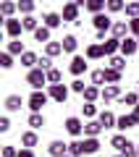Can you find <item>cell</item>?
I'll return each instance as SVG.
<instances>
[{"mask_svg":"<svg viewBox=\"0 0 139 157\" xmlns=\"http://www.w3.org/2000/svg\"><path fill=\"white\" fill-rule=\"evenodd\" d=\"M102 126H100V121H87V123H84V139H100V134H102Z\"/></svg>","mask_w":139,"mask_h":157,"instance_id":"30bf717a","label":"cell"},{"mask_svg":"<svg viewBox=\"0 0 139 157\" xmlns=\"http://www.w3.org/2000/svg\"><path fill=\"white\" fill-rule=\"evenodd\" d=\"M47 102H50V94H47V92H32L29 100H26V107L32 113H42V107L47 105Z\"/></svg>","mask_w":139,"mask_h":157,"instance_id":"7a4b0ae2","label":"cell"},{"mask_svg":"<svg viewBox=\"0 0 139 157\" xmlns=\"http://www.w3.org/2000/svg\"><path fill=\"white\" fill-rule=\"evenodd\" d=\"M89 84L97 86V89H102V84H105V68H97V71L89 73Z\"/></svg>","mask_w":139,"mask_h":157,"instance_id":"83f0119b","label":"cell"},{"mask_svg":"<svg viewBox=\"0 0 139 157\" xmlns=\"http://www.w3.org/2000/svg\"><path fill=\"white\" fill-rule=\"evenodd\" d=\"M37 68H42L45 73H47V71H53V68H55V66H53V58H47V55H39V63H37Z\"/></svg>","mask_w":139,"mask_h":157,"instance_id":"7bdbcfd3","label":"cell"},{"mask_svg":"<svg viewBox=\"0 0 139 157\" xmlns=\"http://www.w3.org/2000/svg\"><path fill=\"white\" fill-rule=\"evenodd\" d=\"M131 115L137 118V123H139V105H137V107H134V110H131Z\"/></svg>","mask_w":139,"mask_h":157,"instance_id":"f907efd6","label":"cell"},{"mask_svg":"<svg viewBox=\"0 0 139 157\" xmlns=\"http://www.w3.org/2000/svg\"><path fill=\"white\" fill-rule=\"evenodd\" d=\"M105 68H113V71H126V58L123 55H113V58H108V66Z\"/></svg>","mask_w":139,"mask_h":157,"instance_id":"4316f807","label":"cell"},{"mask_svg":"<svg viewBox=\"0 0 139 157\" xmlns=\"http://www.w3.org/2000/svg\"><path fill=\"white\" fill-rule=\"evenodd\" d=\"M137 52H139V39L137 37L121 39V55L123 58H131V55H137Z\"/></svg>","mask_w":139,"mask_h":157,"instance_id":"9c48e42d","label":"cell"},{"mask_svg":"<svg viewBox=\"0 0 139 157\" xmlns=\"http://www.w3.org/2000/svg\"><path fill=\"white\" fill-rule=\"evenodd\" d=\"M137 94H139V84H137Z\"/></svg>","mask_w":139,"mask_h":157,"instance_id":"db71d44e","label":"cell"},{"mask_svg":"<svg viewBox=\"0 0 139 157\" xmlns=\"http://www.w3.org/2000/svg\"><path fill=\"white\" fill-rule=\"evenodd\" d=\"M129 141H131V139H129L126 134H113V136H110V147L118 152V155H121V152L129 147Z\"/></svg>","mask_w":139,"mask_h":157,"instance_id":"ac0fdd59","label":"cell"},{"mask_svg":"<svg viewBox=\"0 0 139 157\" xmlns=\"http://www.w3.org/2000/svg\"><path fill=\"white\" fill-rule=\"evenodd\" d=\"M6 52H11V55L13 58H21L24 55V52H26V47H24V42H21V39H8V42H6Z\"/></svg>","mask_w":139,"mask_h":157,"instance_id":"d6986e66","label":"cell"},{"mask_svg":"<svg viewBox=\"0 0 139 157\" xmlns=\"http://www.w3.org/2000/svg\"><path fill=\"white\" fill-rule=\"evenodd\" d=\"M79 11H81V8H79L76 3H66V6H63V11H61V16H63V21L76 24V21H79Z\"/></svg>","mask_w":139,"mask_h":157,"instance_id":"4fadbf2b","label":"cell"},{"mask_svg":"<svg viewBox=\"0 0 139 157\" xmlns=\"http://www.w3.org/2000/svg\"><path fill=\"white\" fill-rule=\"evenodd\" d=\"M68 155H71V157H84V139L68 141Z\"/></svg>","mask_w":139,"mask_h":157,"instance_id":"f1b7e54d","label":"cell"},{"mask_svg":"<svg viewBox=\"0 0 139 157\" xmlns=\"http://www.w3.org/2000/svg\"><path fill=\"white\" fill-rule=\"evenodd\" d=\"M129 32H131V37H137V39H139V18L129 21Z\"/></svg>","mask_w":139,"mask_h":157,"instance_id":"c3c4849f","label":"cell"},{"mask_svg":"<svg viewBox=\"0 0 139 157\" xmlns=\"http://www.w3.org/2000/svg\"><path fill=\"white\" fill-rule=\"evenodd\" d=\"M34 42H42V45L53 42V39H50V29H47V26H39L37 32H34Z\"/></svg>","mask_w":139,"mask_h":157,"instance_id":"e575fe53","label":"cell"},{"mask_svg":"<svg viewBox=\"0 0 139 157\" xmlns=\"http://www.w3.org/2000/svg\"><path fill=\"white\" fill-rule=\"evenodd\" d=\"M121 155H123V157H137V144H134V141H129V147L121 152Z\"/></svg>","mask_w":139,"mask_h":157,"instance_id":"7dc6e473","label":"cell"},{"mask_svg":"<svg viewBox=\"0 0 139 157\" xmlns=\"http://www.w3.org/2000/svg\"><path fill=\"white\" fill-rule=\"evenodd\" d=\"M34 8H37V6H34L32 0H21V3H18V13H24V16H32Z\"/></svg>","mask_w":139,"mask_h":157,"instance_id":"ab89813d","label":"cell"},{"mask_svg":"<svg viewBox=\"0 0 139 157\" xmlns=\"http://www.w3.org/2000/svg\"><path fill=\"white\" fill-rule=\"evenodd\" d=\"M118 105H126V107H131V110H134V107L139 105V94H137V92H126V94L118 100Z\"/></svg>","mask_w":139,"mask_h":157,"instance_id":"f546056e","label":"cell"},{"mask_svg":"<svg viewBox=\"0 0 139 157\" xmlns=\"http://www.w3.org/2000/svg\"><path fill=\"white\" fill-rule=\"evenodd\" d=\"M3 32H6L11 39H18V37H21V32H24L21 18H8V21H3Z\"/></svg>","mask_w":139,"mask_h":157,"instance_id":"52a82bcc","label":"cell"},{"mask_svg":"<svg viewBox=\"0 0 139 157\" xmlns=\"http://www.w3.org/2000/svg\"><path fill=\"white\" fill-rule=\"evenodd\" d=\"M137 157H139V144H137Z\"/></svg>","mask_w":139,"mask_h":157,"instance_id":"816d5d0a","label":"cell"},{"mask_svg":"<svg viewBox=\"0 0 139 157\" xmlns=\"http://www.w3.org/2000/svg\"><path fill=\"white\" fill-rule=\"evenodd\" d=\"M92 24H95V29L97 32H102V34H110L113 32V18L108 16V13H97V16H92Z\"/></svg>","mask_w":139,"mask_h":157,"instance_id":"8992f818","label":"cell"},{"mask_svg":"<svg viewBox=\"0 0 139 157\" xmlns=\"http://www.w3.org/2000/svg\"><path fill=\"white\" fill-rule=\"evenodd\" d=\"M87 68H89V60H87L84 55H73L71 63H68V71H71L76 78L81 76V73H87Z\"/></svg>","mask_w":139,"mask_h":157,"instance_id":"ba28073f","label":"cell"},{"mask_svg":"<svg viewBox=\"0 0 139 157\" xmlns=\"http://www.w3.org/2000/svg\"><path fill=\"white\" fill-rule=\"evenodd\" d=\"M123 13H126V18H129V21L139 18V3H137V0H134V3H126V11H123Z\"/></svg>","mask_w":139,"mask_h":157,"instance_id":"74e56055","label":"cell"},{"mask_svg":"<svg viewBox=\"0 0 139 157\" xmlns=\"http://www.w3.org/2000/svg\"><path fill=\"white\" fill-rule=\"evenodd\" d=\"M8 131H11V118L3 115L0 118V134H8Z\"/></svg>","mask_w":139,"mask_h":157,"instance_id":"f6af8a7d","label":"cell"},{"mask_svg":"<svg viewBox=\"0 0 139 157\" xmlns=\"http://www.w3.org/2000/svg\"><path fill=\"white\" fill-rule=\"evenodd\" d=\"M134 126H137V118H134L131 113H126V115H118V123H116L118 131H129V128H134Z\"/></svg>","mask_w":139,"mask_h":157,"instance_id":"603a6c76","label":"cell"},{"mask_svg":"<svg viewBox=\"0 0 139 157\" xmlns=\"http://www.w3.org/2000/svg\"><path fill=\"white\" fill-rule=\"evenodd\" d=\"M3 105H6V110H8V113H18V110L24 107V97H21V94H8Z\"/></svg>","mask_w":139,"mask_h":157,"instance_id":"9a60e30c","label":"cell"},{"mask_svg":"<svg viewBox=\"0 0 139 157\" xmlns=\"http://www.w3.org/2000/svg\"><path fill=\"white\" fill-rule=\"evenodd\" d=\"M123 78L121 71H113V68H105V84H118Z\"/></svg>","mask_w":139,"mask_h":157,"instance_id":"8d00e7d4","label":"cell"},{"mask_svg":"<svg viewBox=\"0 0 139 157\" xmlns=\"http://www.w3.org/2000/svg\"><path fill=\"white\" fill-rule=\"evenodd\" d=\"M47 84H63V73L58 71V68H53V71H47Z\"/></svg>","mask_w":139,"mask_h":157,"instance_id":"60d3db41","label":"cell"},{"mask_svg":"<svg viewBox=\"0 0 139 157\" xmlns=\"http://www.w3.org/2000/svg\"><path fill=\"white\" fill-rule=\"evenodd\" d=\"M3 157H18V149L13 144H6L3 147Z\"/></svg>","mask_w":139,"mask_h":157,"instance_id":"bcb514c9","label":"cell"},{"mask_svg":"<svg viewBox=\"0 0 139 157\" xmlns=\"http://www.w3.org/2000/svg\"><path fill=\"white\" fill-rule=\"evenodd\" d=\"M68 92H71V86H66V84H53V86H47L50 100L58 102V105H63V102L68 100Z\"/></svg>","mask_w":139,"mask_h":157,"instance_id":"5b68a950","label":"cell"},{"mask_svg":"<svg viewBox=\"0 0 139 157\" xmlns=\"http://www.w3.org/2000/svg\"><path fill=\"white\" fill-rule=\"evenodd\" d=\"M121 11H126L123 0H108V13H121Z\"/></svg>","mask_w":139,"mask_h":157,"instance_id":"f35d334b","label":"cell"},{"mask_svg":"<svg viewBox=\"0 0 139 157\" xmlns=\"http://www.w3.org/2000/svg\"><path fill=\"white\" fill-rule=\"evenodd\" d=\"M26 84L32 86V92H45L42 86H50V84H47V73H45L42 68H32V71H26Z\"/></svg>","mask_w":139,"mask_h":157,"instance_id":"6da1fadb","label":"cell"},{"mask_svg":"<svg viewBox=\"0 0 139 157\" xmlns=\"http://www.w3.org/2000/svg\"><path fill=\"white\" fill-rule=\"evenodd\" d=\"M84 58H87V60H100V58H105V52H102V45H100V42H92V45H87V50H84Z\"/></svg>","mask_w":139,"mask_h":157,"instance_id":"2e32d148","label":"cell"},{"mask_svg":"<svg viewBox=\"0 0 139 157\" xmlns=\"http://www.w3.org/2000/svg\"><path fill=\"white\" fill-rule=\"evenodd\" d=\"M18 157H37V155H34V149H26V147H21V149H18Z\"/></svg>","mask_w":139,"mask_h":157,"instance_id":"681fc988","label":"cell"},{"mask_svg":"<svg viewBox=\"0 0 139 157\" xmlns=\"http://www.w3.org/2000/svg\"><path fill=\"white\" fill-rule=\"evenodd\" d=\"M0 68H6V71L13 68V55H11V52H6V50L0 52Z\"/></svg>","mask_w":139,"mask_h":157,"instance_id":"b9f144b4","label":"cell"},{"mask_svg":"<svg viewBox=\"0 0 139 157\" xmlns=\"http://www.w3.org/2000/svg\"><path fill=\"white\" fill-rule=\"evenodd\" d=\"M100 147V139H84V155H97Z\"/></svg>","mask_w":139,"mask_h":157,"instance_id":"d6a6232c","label":"cell"},{"mask_svg":"<svg viewBox=\"0 0 139 157\" xmlns=\"http://www.w3.org/2000/svg\"><path fill=\"white\" fill-rule=\"evenodd\" d=\"M16 11H18V3H11V0H3V3H0V16H3V21L13 18Z\"/></svg>","mask_w":139,"mask_h":157,"instance_id":"44dd1931","label":"cell"},{"mask_svg":"<svg viewBox=\"0 0 139 157\" xmlns=\"http://www.w3.org/2000/svg\"><path fill=\"white\" fill-rule=\"evenodd\" d=\"M87 86H89V84H84L81 78H73V81H71V92H76V94H84Z\"/></svg>","mask_w":139,"mask_h":157,"instance_id":"ee69618b","label":"cell"},{"mask_svg":"<svg viewBox=\"0 0 139 157\" xmlns=\"http://www.w3.org/2000/svg\"><path fill=\"white\" fill-rule=\"evenodd\" d=\"M37 63H39V55H37V52L26 50V52L21 55V66L26 68V71H32V68H37Z\"/></svg>","mask_w":139,"mask_h":157,"instance_id":"cb8c5ba5","label":"cell"},{"mask_svg":"<svg viewBox=\"0 0 139 157\" xmlns=\"http://www.w3.org/2000/svg\"><path fill=\"white\" fill-rule=\"evenodd\" d=\"M66 157H71V155H66Z\"/></svg>","mask_w":139,"mask_h":157,"instance_id":"11a10c76","label":"cell"},{"mask_svg":"<svg viewBox=\"0 0 139 157\" xmlns=\"http://www.w3.org/2000/svg\"><path fill=\"white\" fill-rule=\"evenodd\" d=\"M39 144V136H37V131H24L21 134V147H26V149H34V147Z\"/></svg>","mask_w":139,"mask_h":157,"instance_id":"ffe728a7","label":"cell"},{"mask_svg":"<svg viewBox=\"0 0 139 157\" xmlns=\"http://www.w3.org/2000/svg\"><path fill=\"white\" fill-rule=\"evenodd\" d=\"M87 11L92 13V16L105 13V11H108V3H105V0H87Z\"/></svg>","mask_w":139,"mask_h":157,"instance_id":"d4e9b609","label":"cell"},{"mask_svg":"<svg viewBox=\"0 0 139 157\" xmlns=\"http://www.w3.org/2000/svg\"><path fill=\"white\" fill-rule=\"evenodd\" d=\"M63 126H66V131L73 136V139H81L84 136V121L79 115H68L66 121H63Z\"/></svg>","mask_w":139,"mask_h":157,"instance_id":"3957f363","label":"cell"},{"mask_svg":"<svg viewBox=\"0 0 139 157\" xmlns=\"http://www.w3.org/2000/svg\"><path fill=\"white\" fill-rule=\"evenodd\" d=\"M81 115L87 118V121H95V118L100 115V110H97V105H92V102H84L81 105Z\"/></svg>","mask_w":139,"mask_h":157,"instance_id":"1f68e13d","label":"cell"},{"mask_svg":"<svg viewBox=\"0 0 139 157\" xmlns=\"http://www.w3.org/2000/svg\"><path fill=\"white\" fill-rule=\"evenodd\" d=\"M113 157H123V155H113Z\"/></svg>","mask_w":139,"mask_h":157,"instance_id":"f5cc1de1","label":"cell"},{"mask_svg":"<svg viewBox=\"0 0 139 157\" xmlns=\"http://www.w3.org/2000/svg\"><path fill=\"white\" fill-rule=\"evenodd\" d=\"M61 52H63L61 42H47V45H45V55H47V58H58Z\"/></svg>","mask_w":139,"mask_h":157,"instance_id":"836d02e7","label":"cell"},{"mask_svg":"<svg viewBox=\"0 0 139 157\" xmlns=\"http://www.w3.org/2000/svg\"><path fill=\"white\" fill-rule=\"evenodd\" d=\"M63 45V52H68V55H76V47H79V39L73 37V34H66V37L61 39Z\"/></svg>","mask_w":139,"mask_h":157,"instance_id":"7402d4cb","label":"cell"},{"mask_svg":"<svg viewBox=\"0 0 139 157\" xmlns=\"http://www.w3.org/2000/svg\"><path fill=\"white\" fill-rule=\"evenodd\" d=\"M26 123L32 126V131H37V128H42V126H47V121H45V115H42V113H29Z\"/></svg>","mask_w":139,"mask_h":157,"instance_id":"484cf974","label":"cell"},{"mask_svg":"<svg viewBox=\"0 0 139 157\" xmlns=\"http://www.w3.org/2000/svg\"><path fill=\"white\" fill-rule=\"evenodd\" d=\"M21 24H24V32H32V34L39 29V21H37L34 16H24V18H21Z\"/></svg>","mask_w":139,"mask_h":157,"instance_id":"d590c367","label":"cell"},{"mask_svg":"<svg viewBox=\"0 0 139 157\" xmlns=\"http://www.w3.org/2000/svg\"><path fill=\"white\" fill-rule=\"evenodd\" d=\"M121 97H123L121 84H105V86H102V92H100V100L105 102V105H108V102H118Z\"/></svg>","mask_w":139,"mask_h":157,"instance_id":"277c9868","label":"cell"},{"mask_svg":"<svg viewBox=\"0 0 139 157\" xmlns=\"http://www.w3.org/2000/svg\"><path fill=\"white\" fill-rule=\"evenodd\" d=\"M110 37H116V39H126V37H131V32H129V21H116V24H113Z\"/></svg>","mask_w":139,"mask_h":157,"instance_id":"e0dca14e","label":"cell"},{"mask_svg":"<svg viewBox=\"0 0 139 157\" xmlns=\"http://www.w3.org/2000/svg\"><path fill=\"white\" fill-rule=\"evenodd\" d=\"M97 121H100V126H102V128H116V123H118V115H116V113H110V110H100Z\"/></svg>","mask_w":139,"mask_h":157,"instance_id":"5bb4252c","label":"cell"},{"mask_svg":"<svg viewBox=\"0 0 139 157\" xmlns=\"http://www.w3.org/2000/svg\"><path fill=\"white\" fill-rule=\"evenodd\" d=\"M61 24H63V16H61L58 11H47V13L42 16V26H47L50 32H53V29H58Z\"/></svg>","mask_w":139,"mask_h":157,"instance_id":"7c38bea8","label":"cell"},{"mask_svg":"<svg viewBox=\"0 0 139 157\" xmlns=\"http://www.w3.org/2000/svg\"><path fill=\"white\" fill-rule=\"evenodd\" d=\"M100 92H102V89H97V86L89 84L87 89H84V94H81V97H84V102H92V105H95V102L100 100Z\"/></svg>","mask_w":139,"mask_h":157,"instance_id":"4dcf8cb0","label":"cell"},{"mask_svg":"<svg viewBox=\"0 0 139 157\" xmlns=\"http://www.w3.org/2000/svg\"><path fill=\"white\" fill-rule=\"evenodd\" d=\"M47 155L50 157H66L68 155V144L61 141V139H53L50 144H47Z\"/></svg>","mask_w":139,"mask_h":157,"instance_id":"8fae6325","label":"cell"}]
</instances>
